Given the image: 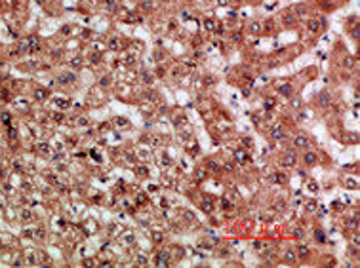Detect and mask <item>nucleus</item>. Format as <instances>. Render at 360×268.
<instances>
[{"mask_svg":"<svg viewBox=\"0 0 360 268\" xmlns=\"http://www.w3.org/2000/svg\"><path fill=\"white\" fill-rule=\"evenodd\" d=\"M46 97H48V91H44V90L36 91V99H46Z\"/></svg>","mask_w":360,"mask_h":268,"instance_id":"1","label":"nucleus"}]
</instances>
